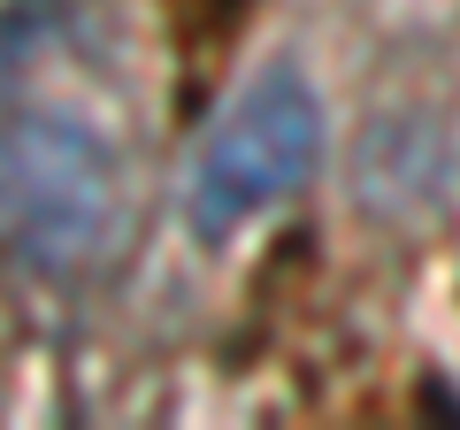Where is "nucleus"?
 <instances>
[{
	"instance_id": "nucleus-1",
	"label": "nucleus",
	"mask_w": 460,
	"mask_h": 430,
	"mask_svg": "<svg viewBox=\"0 0 460 430\" xmlns=\"http://www.w3.org/2000/svg\"><path fill=\"white\" fill-rule=\"evenodd\" d=\"M47 8L0 31V254L31 277H93L131 231V154L93 100L39 77Z\"/></svg>"
},
{
	"instance_id": "nucleus-2",
	"label": "nucleus",
	"mask_w": 460,
	"mask_h": 430,
	"mask_svg": "<svg viewBox=\"0 0 460 430\" xmlns=\"http://www.w3.org/2000/svg\"><path fill=\"white\" fill-rule=\"evenodd\" d=\"M314 162H323V100H314L307 69L269 62L261 77L238 85V100L208 131L192 177H184V215L208 246H223L230 231L284 208L314 177Z\"/></svg>"
}]
</instances>
